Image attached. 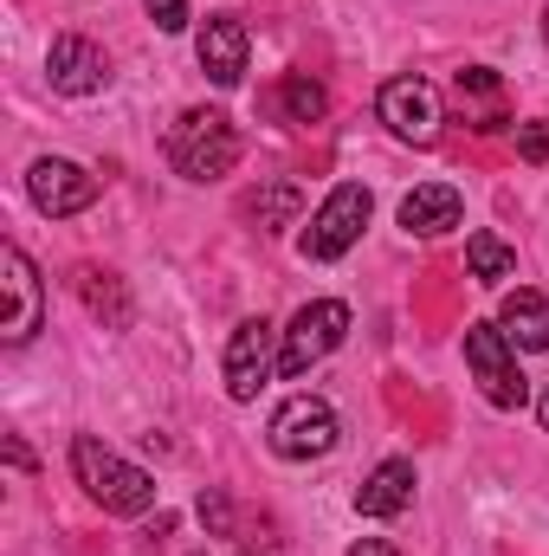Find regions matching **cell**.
<instances>
[{
    "instance_id": "1",
    "label": "cell",
    "mask_w": 549,
    "mask_h": 556,
    "mask_svg": "<svg viewBox=\"0 0 549 556\" xmlns=\"http://www.w3.org/2000/svg\"><path fill=\"white\" fill-rule=\"evenodd\" d=\"M168 168L181 175V181H220V175H233V162H240V130H233V117L227 111H181L175 124H168Z\"/></svg>"
},
{
    "instance_id": "2",
    "label": "cell",
    "mask_w": 549,
    "mask_h": 556,
    "mask_svg": "<svg viewBox=\"0 0 549 556\" xmlns=\"http://www.w3.org/2000/svg\"><path fill=\"white\" fill-rule=\"evenodd\" d=\"M72 472H78V485L111 511V518H142L149 505H155V479L130 466L124 453H111L98 433H78L72 440Z\"/></svg>"
},
{
    "instance_id": "3",
    "label": "cell",
    "mask_w": 549,
    "mask_h": 556,
    "mask_svg": "<svg viewBox=\"0 0 549 556\" xmlns=\"http://www.w3.org/2000/svg\"><path fill=\"white\" fill-rule=\"evenodd\" d=\"M336 440H343V420H336V408L323 395H291L266 420V446L278 459H291V466H310V459L336 453Z\"/></svg>"
},
{
    "instance_id": "4",
    "label": "cell",
    "mask_w": 549,
    "mask_h": 556,
    "mask_svg": "<svg viewBox=\"0 0 549 556\" xmlns=\"http://www.w3.org/2000/svg\"><path fill=\"white\" fill-rule=\"evenodd\" d=\"M369 214H375V194H369L362 181H336V188L323 194V207L310 214V227L297 233V253H304V260H317V266L343 260V253L362 240Z\"/></svg>"
},
{
    "instance_id": "5",
    "label": "cell",
    "mask_w": 549,
    "mask_h": 556,
    "mask_svg": "<svg viewBox=\"0 0 549 556\" xmlns=\"http://www.w3.org/2000/svg\"><path fill=\"white\" fill-rule=\"evenodd\" d=\"M343 337H349V304L343 298H310L297 317H291V330H278V376H310L323 356H336L343 350Z\"/></svg>"
},
{
    "instance_id": "6",
    "label": "cell",
    "mask_w": 549,
    "mask_h": 556,
    "mask_svg": "<svg viewBox=\"0 0 549 556\" xmlns=\"http://www.w3.org/2000/svg\"><path fill=\"white\" fill-rule=\"evenodd\" d=\"M465 369H472V382L491 408H524L531 402V376L518 369V343L498 324H465Z\"/></svg>"
},
{
    "instance_id": "7",
    "label": "cell",
    "mask_w": 549,
    "mask_h": 556,
    "mask_svg": "<svg viewBox=\"0 0 549 556\" xmlns=\"http://www.w3.org/2000/svg\"><path fill=\"white\" fill-rule=\"evenodd\" d=\"M46 317V285H39V266L7 240L0 247V343H26Z\"/></svg>"
},
{
    "instance_id": "8",
    "label": "cell",
    "mask_w": 549,
    "mask_h": 556,
    "mask_svg": "<svg viewBox=\"0 0 549 556\" xmlns=\"http://www.w3.org/2000/svg\"><path fill=\"white\" fill-rule=\"evenodd\" d=\"M375 111H382V124L401 142H413V149H433V142H439V124H446L439 91H433L426 78H388L382 98H375Z\"/></svg>"
},
{
    "instance_id": "9",
    "label": "cell",
    "mask_w": 549,
    "mask_h": 556,
    "mask_svg": "<svg viewBox=\"0 0 549 556\" xmlns=\"http://www.w3.org/2000/svg\"><path fill=\"white\" fill-rule=\"evenodd\" d=\"M26 201H33L46 220H72V214H85V207L98 201V175H85V168L65 162V155H39V162L26 168Z\"/></svg>"
},
{
    "instance_id": "10",
    "label": "cell",
    "mask_w": 549,
    "mask_h": 556,
    "mask_svg": "<svg viewBox=\"0 0 549 556\" xmlns=\"http://www.w3.org/2000/svg\"><path fill=\"white\" fill-rule=\"evenodd\" d=\"M272 369H278V330L266 317H246V324L227 337V395H233V402H253Z\"/></svg>"
},
{
    "instance_id": "11",
    "label": "cell",
    "mask_w": 549,
    "mask_h": 556,
    "mask_svg": "<svg viewBox=\"0 0 549 556\" xmlns=\"http://www.w3.org/2000/svg\"><path fill=\"white\" fill-rule=\"evenodd\" d=\"M46 78H52L59 98H91V91L111 85V59H104L98 39H85V33H59L52 52H46Z\"/></svg>"
},
{
    "instance_id": "12",
    "label": "cell",
    "mask_w": 549,
    "mask_h": 556,
    "mask_svg": "<svg viewBox=\"0 0 549 556\" xmlns=\"http://www.w3.org/2000/svg\"><path fill=\"white\" fill-rule=\"evenodd\" d=\"M194 59H201V72L220 85V91H233L240 78H246V59H253V39H246V26L233 20V13H214L201 33H194Z\"/></svg>"
},
{
    "instance_id": "13",
    "label": "cell",
    "mask_w": 549,
    "mask_h": 556,
    "mask_svg": "<svg viewBox=\"0 0 549 556\" xmlns=\"http://www.w3.org/2000/svg\"><path fill=\"white\" fill-rule=\"evenodd\" d=\"M465 220V194L452 181H420L413 194H401V227L420 233V240H439Z\"/></svg>"
},
{
    "instance_id": "14",
    "label": "cell",
    "mask_w": 549,
    "mask_h": 556,
    "mask_svg": "<svg viewBox=\"0 0 549 556\" xmlns=\"http://www.w3.org/2000/svg\"><path fill=\"white\" fill-rule=\"evenodd\" d=\"M413 485H420V479H413V459H382V466L356 485V511H362V518H401L413 505Z\"/></svg>"
},
{
    "instance_id": "15",
    "label": "cell",
    "mask_w": 549,
    "mask_h": 556,
    "mask_svg": "<svg viewBox=\"0 0 549 556\" xmlns=\"http://www.w3.org/2000/svg\"><path fill=\"white\" fill-rule=\"evenodd\" d=\"M498 330L518 343V350H549V298L544 291H505V311H498Z\"/></svg>"
},
{
    "instance_id": "16",
    "label": "cell",
    "mask_w": 549,
    "mask_h": 556,
    "mask_svg": "<svg viewBox=\"0 0 549 556\" xmlns=\"http://www.w3.org/2000/svg\"><path fill=\"white\" fill-rule=\"evenodd\" d=\"M78 298L91 304V317H104V330H130V317H137V304H130V291H124L117 273L85 266V273H78Z\"/></svg>"
},
{
    "instance_id": "17",
    "label": "cell",
    "mask_w": 549,
    "mask_h": 556,
    "mask_svg": "<svg viewBox=\"0 0 549 556\" xmlns=\"http://www.w3.org/2000/svg\"><path fill=\"white\" fill-rule=\"evenodd\" d=\"M297 207H304V194H297L291 181H266V188H253V194H246V220H259V233L291 227V220H297Z\"/></svg>"
},
{
    "instance_id": "18",
    "label": "cell",
    "mask_w": 549,
    "mask_h": 556,
    "mask_svg": "<svg viewBox=\"0 0 549 556\" xmlns=\"http://www.w3.org/2000/svg\"><path fill=\"white\" fill-rule=\"evenodd\" d=\"M278 111H284V124H323V111H330V91H323L310 72H291V78L278 85Z\"/></svg>"
},
{
    "instance_id": "19",
    "label": "cell",
    "mask_w": 549,
    "mask_h": 556,
    "mask_svg": "<svg viewBox=\"0 0 549 556\" xmlns=\"http://www.w3.org/2000/svg\"><path fill=\"white\" fill-rule=\"evenodd\" d=\"M465 266H472L478 285H491V291H498L505 278H518V253H511L498 233H472V240H465Z\"/></svg>"
},
{
    "instance_id": "20",
    "label": "cell",
    "mask_w": 549,
    "mask_h": 556,
    "mask_svg": "<svg viewBox=\"0 0 549 556\" xmlns=\"http://www.w3.org/2000/svg\"><path fill=\"white\" fill-rule=\"evenodd\" d=\"M518 155H524V162H549V117L518 124Z\"/></svg>"
},
{
    "instance_id": "21",
    "label": "cell",
    "mask_w": 549,
    "mask_h": 556,
    "mask_svg": "<svg viewBox=\"0 0 549 556\" xmlns=\"http://www.w3.org/2000/svg\"><path fill=\"white\" fill-rule=\"evenodd\" d=\"M149 7V20L162 26V33H181L188 26V0H142Z\"/></svg>"
},
{
    "instance_id": "22",
    "label": "cell",
    "mask_w": 549,
    "mask_h": 556,
    "mask_svg": "<svg viewBox=\"0 0 549 556\" xmlns=\"http://www.w3.org/2000/svg\"><path fill=\"white\" fill-rule=\"evenodd\" d=\"M459 98H498V72H485V65L459 72Z\"/></svg>"
},
{
    "instance_id": "23",
    "label": "cell",
    "mask_w": 549,
    "mask_h": 556,
    "mask_svg": "<svg viewBox=\"0 0 549 556\" xmlns=\"http://www.w3.org/2000/svg\"><path fill=\"white\" fill-rule=\"evenodd\" d=\"M201 518L214 525V538H227V531H233V511H227V498H220V492H207V498H201Z\"/></svg>"
},
{
    "instance_id": "24",
    "label": "cell",
    "mask_w": 549,
    "mask_h": 556,
    "mask_svg": "<svg viewBox=\"0 0 549 556\" xmlns=\"http://www.w3.org/2000/svg\"><path fill=\"white\" fill-rule=\"evenodd\" d=\"M349 556H401V551H395V544H382V538H356Z\"/></svg>"
},
{
    "instance_id": "25",
    "label": "cell",
    "mask_w": 549,
    "mask_h": 556,
    "mask_svg": "<svg viewBox=\"0 0 549 556\" xmlns=\"http://www.w3.org/2000/svg\"><path fill=\"white\" fill-rule=\"evenodd\" d=\"M537 415H544V427H549V389H544V402H537Z\"/></svg>"
}]
</instances>
